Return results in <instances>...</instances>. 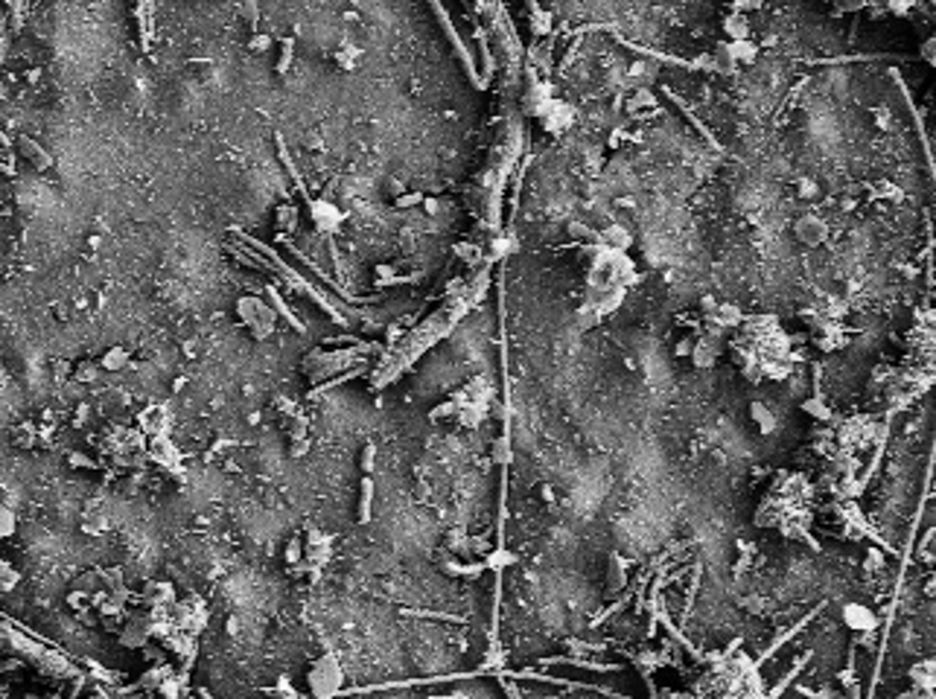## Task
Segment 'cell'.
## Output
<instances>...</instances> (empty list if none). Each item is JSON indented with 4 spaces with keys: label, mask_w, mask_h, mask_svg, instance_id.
Returning a JSON list of instances; mask_svg holds the SVG:
<instances>
[{
    "label": "cell",
    "mask_w": 936,
    "mask_h": 699,
    "mask_svg": "<svg viewBox=\"0 0 936 699\" xmlns=\"http://www.w3.org/2000/svg\"><path fill=\"white\" fill-rule=\"evenodd\" d=\"M537 117L543 119L545 131H551V134H563V131L574 123V108H572L569 102H560V100H548L543 108H537Z\"/></svg>",
    "instance_id": "1"
},
{
    "label": "cell",
    "mask_w": 936,
    "mask_h": 699,
    "mask_svg": "<svg viewBox=\"0 0 936 699\" xmlns=\"http://www.w3.org/2000/svg\"><path fill=\"white\" fill-rule=\"evenodd\" d=\"M826 233H828V228L820 219H814V216H805V219H799V225H797V239H799V242H805V245L823 242Z\"/></svg>",
    "instance_id": "2"
},
{
    "label": "cell",
    "mask_w": 936,
    "mask_h": 699,
    "mask_svg": "<svg viewBox=\"0 0 936 699\" xmlns=\"http://www.w3.org/2000/svg\"><path fill=\"white\" fill-rule=\"evenodd\" d=\"M727 47H729V56L735 64H756V59H758V44L753 38L727 41Z\"/></svg>",
    "instance_id": "3"
},
{
    "label": "cell",
    "mask_w": 936,
    "mask_h": 699,
    "mask_svg": "<svg viewBox=\"0 0 936 699\" xmlns=\"http://www.w3.org/2000/svg\"><path fill=\"white\" fill-rule=\"evenodd\" d=\"M601 239H604V248L610 251H624L630 245V230L628 228H621V225H607L601 230Z\"/></svg>",
    "instance_id": "4"
},
{
    "label": "cell",
    "mask_w": 936,
    "mask_h": 699,
    "mask_svg": "<svg viewBox=\"0 0 936 699\" xmlns=\"http://www.w3.org/2000/svg\"><path fill=\"white\" fill-rule=\"evenodd\" d=\"M724 33L729 41H741V38H750V20L744 12H732L727 20H724Z\"/></svg>",
    "instance_id": "5"
},
{
    "label": "cell",
    "mask_w": 936,
    "mask_h": 699,
    "mask_svg": "<svg viewBox=\"0 0 936 699\" xmlns=\"http://www.w3.org/2000/svg\"><path fill=\"white\" fill-rule=\"evenodd\" d=\"M645 108H657V96L651 88H633L630 96H628V111L630 114H639Z\"/></svg>",
    "instance_id": "6"
},
{
    "label": "cell",
    "mask_w": 936,
    "mask_h": 699,
    "mask_svg": "<svg viewBox=\"0 0 936 699\" xmlns=\"http://www.w3.org/2000/svg\"><path fill=\"white\" fill-rule=\"evenodd\" d=\"M531 30H534V35L540 38V35H548V30H551V15L548 12H543V9H534V18H531Z\"/></svg>",
    "instance_id": "7"
},
{
    "label": "cell",
    "mask_w": 936,
    "mask_h": 699,
    "mask_svg": "<svg viewBox=\"0 0 936 699\" xmlns=\"http://www.w3.org/2000/svg\"><path fill=\"white\" fill-rule=\"evenodd\" d=\"M799 196H802V199H817V196H820L817 181H799Z\"/></svg>",
    "instance_id": "8"
}]
</instances>
